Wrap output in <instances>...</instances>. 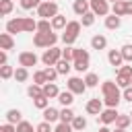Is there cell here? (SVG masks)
<instances>
[{
  "instance_id": "cell-2",
  "label": "cell",
  "mask_w": 132,
  "mask_h": 132,
  "mask_svg": "<svg viewBox=\"0 0 132 132\" xmlns=\"http://www.w3.org/2000/svg\"><path fill=\"white\" fill-rule=\"evenodd\" d=\"M89 62H91V56L87 50H80V47H74V62H72V68L76 72H85L89 70Z\"/></svg>"
},
{
  "instance_id": "cell-46",
  "label": "cell",
  "mask_w": 132,
  "mask_h": 132,
  "mask_svg": "<svg viewBox=\"0 0 132 132\" xmlns=\"http://www.w3.org/2000/svg\"><path fill=\"white\" fill-rule=\"evenodd\" d=\"M35 132H54V130H52V124L50 122H41V124H37Z\"/></svg>"
},
{
  "instance_id": "cell-9",
  "label": "cell",
  "mask_w": 132,
  "mask_h": 132,
  "mask_svg": "<svg viewBox=\"0 0 132 132\" xmlns=\"http://www.w3.org/2000/svg\"><path fill=\"white\" fill-rule=\"evenodd\" d=\"M91 2V10L99 16H107L109 14V2L107 0H89Z\"/></svg>"
},
{
  "instance_id": "cell-43",
  "label": "cell",
  "mask_w": 132,
  "mask_h": 132,
  "mask_svg": "<svg viewBox=\"0 0 132 132\" xmlns=\"http://www.w3.org/2000/svg\"><path fill=\"white\" fill-rule=\"evenodd\" d=\"M116 82H118V87H120V89H126V87H130L132 78H128V76H118V78H116Z\"/></svg>"
},
{
  "instance_id": "cell-29",
  "label": "cell",
  "mask_w": 132,
  "mask_h": 132,
  "mask_svg": "<svg viewBox=\"0 0 132 132\" xmlns=\"http://www.w3.org/2000/svg\"><path fill=\"white\" fill-rule=\"evenodd\" d=\"M70 68H72V62H68V60H60L58 64H56V70H58V74H68L70 72Z\"/></svg>"
},
{
  "instance_id": "cell-22",
  "label": "cell",
  "mask_w": 132,
  "mask_h": 132,
  "mask_svg": "<svg viewBox=\"0 0 132 132\" xmlns=\"http://www.w3.org/2000/svg\"><path fill=\"white\" fill-rule=\"evenodd\" d=\"M66 25H68V21H66L64 14H56V16L52 19V27H54V31H58V29H66Z\"/></svg>"
},
{
  "instance_id": "cell-50",
  "label": "cell",
  "mask_w": 132,
  "mask_h": 132,
  "mask_svg": "<svg viewBox=\"0 0 132 132\" xmlns=\"http://www.w3.org/2000/svg\"><path fill=\"white\" fill-rule=\"evenodd\" d=\"M126 6H128V14H132V0H128V2H126Z\"/></svg>"
},
{
  "instance_id": "cell-54",
  "label": "cell",
  "mask_w": 132,
  "mask_h": 132,
  "mask_svg": "<svg viewBox=\"0 0 132 132\" xmlns=\"http://www.w3.org/2000/svg\"><path fill=\"white\" fill-rule=\"evenodd\" d=\"M130 118H132V111H130Z\"/></svg>"
},
{
  "instance_id": "cell-21",
  "label": "cell",
  "mask_w": 132,
  "mask_h": 132,
  "mask_svg": "<svg viewBox=\"0 0 132 132\" xmlns=\"http://www.w3.org/2000/svg\"><path fill=\"white\" fill-rule=\"evenodd\" d=\"M56 120H60V111L56 109V107H47V109H43V122H56Z\"/></svg>"
},
{
  "instance_id": "cell-11",
  "label": "cell",
  "mask_w": 132,
  "mask_h": 132,
  "mask_svg": "<svg viewBox=\"0 0 132 132\" xmlns=\"http://www.w3.org/2000/svg\"><path fill=\"white\" fill-rule=\"evenodd\" d=\"M85 109H87V113H91V116H99V113L103 111V99H99V97L89 99L87 105H85Z\"/></svg>"
},
{
  "instance_id": "cell-45",
  "label": "cell",
  "mask_w": 132,
  "mask_h": 132,
  "mask_svg": "<svg viewBox=\"0 0 132 132\" xmlns=\"http://www.w3.org/2000/svg\"><path fill=\"white\" fill-rule=\"evenodd\" d=\"M118 76H128V78H132V66H122L120 70H118Z\"/></svg>"
},
{
  "instance_id": "cell-3",
  "label": "cell",
  "mask_w": 132,
  "mask_h": 132,
  "mask_svg": "<svg viewBox=\"0 0 132 132\" xmlns=\"http://www.w3.org/2000/svg\"><path fill=\"white\" fill-rule=\"evenodd\" d=\"M58 43V35L52 33H35L33 35V45L35 47H54Z\"/></svg>"
},
{
  "instance_id": "cell-7",
  "label": "cell",
  "mask_w": 132,
  "mask_h": 132,
  "mask_svg": "<svg viewBox=\"0 0 132 132\" xmlns=\"http://www.w3.org/2000/svg\"><path fill=\"white\" fill-rule=\"evenodd\" d=\"M68 91L70 93H74V95H82L89 87H87V82H85V78H78V76H72V78H68Z\"/></svg>"
},
{
  "instance_id": "cell-12",
  "label": "cell",
  "mask_w": 132,
  "mask_h": 132,
  "mask_svg": "<svg viewBox=\"0 0 132 132\" xmlns=\"http://www.w3.org/2000/svg\"><path fill=\"white\" fill-rule=\"evenodd\" d=\"M107 62H109L113 68H122V66H124L122 50H109V54H107Z\"/></svg>"
},
{
  "instance_id": "cell-40",
  "label": "cell",
  "mask_w": 132,
  "mask_h": 132,
  "mask_svg": "<svg viewBox=\"0 0 132 132\" xmlns=\"http://www.w3.org/2000/svg\"><path fill=\"white\" fill-rule=\"evenodd\" d=\"M85 82H87V87H97V85H99V76H97L95 72H89V74L85 76Z\"/></svg>"
},
{
  "instance_id": "cell-27",
  "label": "cell",
  "mask_w": 132,
  "mask_h": 132,
  "mask_svg": "<svg viewBox=\"0 0 132 132\" xmlns=\"http://www.w3.org/2000/svg\"><path fill=\"white\" fill-rule=\"evenodd\" d=\"M27 78H29V68L19 66V68L14 70V80H16V82H25Z\"/></svg>"
},
{
  "instance_id": "cell-56",
  "label": "cell",
  "mask_w": 132,
  "mask_h": 132,
  "mask_svg": "<svg viewBox=\"0 0 132 132\" xmlns=\"http://www.w3.org/2000/svg\"><path fill=\"white\" fill-rule=\"evenodd\" d=\"M130 87H132V82H130Z\"/></svg>"
},
{
  "instance_id": "cell-8",
  "label": "cell",
  "mask_w": 132,
  "mask_h": 132,
  "mask_svg": "<svg viewBox=\"0 0 132 132\" xmlns=\"http://www.w3.org/2000/svg\"><path fill=\"white\" fill-rule=\"evenodd\" d=\"M6 33L14 35V33H25V16H16V19H10L6 23Z\"/></svg>"
},
{
  "instance_id": "cell-10",
  "label": "cell",
  "mask_w": 132,
  "mask_h": 132,
  "mask_svg": "<svg viewBox=\"0 0 132 132\" xmlns=\"http://www.w3.org/2000/svg\"><path fill=\"white\" fill-rule=\"evenodd\" d=\"M37 62H39V58H37L33 52H21V54H19V64H21V66H25V68L35 66Z\"/></svg>"
},
{
  "instance_id": "cell-6",
  "label": "cell",
  "mask_w": 132,
  "mask_h": 132,
  "mask_svg": "<svg viewBox=\"0 0 132 132\" xmlns=\"http://www.w3.org/2000/svg\"><path fill=\"white\" fill-rule=\"evenodd\" d=\"M118 109L116 107H105L99 116H97V122H101L103 126H109V124H116V120H118Z\"/></svg>"
},
{
  "instance_id": "cell-16",
  "label": "cell",
  "mask_w": 132,
  "mask_h": 132,
  "mask_svg": "<svg viewBox=\"0 0 132 132\" xmlns=\"http://www.w3.org/2000/svg\"><path fill=\"white\" fill-rule=\"evenodd\" d=\"M111 14H116V16H124V14H128V6H126V2H124V0L113 2V4H111Z\"/></svg>"
},
{
  "instance_id": "cell-41",
  "label": "cell",
  "mask_w": 132,
  "mask_h": 132,
  "mask_svg": "<svg viewBox=\"0 0 132 132\" xmlns=\"http://www.w3.org/2000/svg\"><path fill=\"white\" fill-rule=\"evenodd\" d=\"M122 56H124V62H132V43L122 45Z\"/></svg>"
},
{
  "instance_id": "cell-26",
  "label": "cell",
  "mask_w": 132,
  "mask_h": 132,
  "mask_svg": "<svg viewBox=\"0 0 132 132\" xmlns=\"http://www.w3.org/2000/svg\"><path fill=\"white\" fill-rule=\"evenodd\" d=\"M54 31V27H52V21H47V19H41V21H37V33H52Z\"/></svg>"
},
{
  "instance_id": "cell-17",
  "label": "cell",
  "mask_w": 132,
  "mask_h": 132,
  "mask_svg": "<svg viewBox=\"0 0 132 132\" xmlns=\"http://www.w3.org/2000/svg\"><path fill=\"white\" fill-rule=\"evenodd\" d=\"M91 47L93 50H105L107 47V37L105 35H93L91 37Z\"/></svg>"
},
{
  "instance_id": "cell-53",
  "label": "cell",
  "mask_w": 132,
  "mask_h": 132,
  "mask_svg": "<svg viewBox=\"0 0 132 132\" xmlns=\"http://www.w3.org/2000/svg\"><path fill=\"white\" fill-rule=\"evenodd\" d=\"M107 2H118V0H107Z\"/></svg>"
},
{
  "instance_id": "cell-14",
  "label": "cell",
  "mask_w": 132,
  "mask_h": 132,
  "mask_svg": "<svg viewBox=\"0 0 132 132\" xmlns=\"http://www.w3.org/2000/svg\"><path fill=\"white\" fill-rule=\"evenodd\" d=\"M101 93H103V97H105V95H118V93H120V87H118V82H113V80H103V82H101Z\"/></svg>"
},
{
  "instance_id": "cell-1",
  "label": "cell",
  "mask_w": 132,
  "mask_h": 132,
  "mask_svg": "<svg viewBox=\"0 0 132 132\" xmlns=\"http://www.w3.org/2000/svg\"><path fill=\"white\" fill-rule=\"evenodd\" d=\"M80 29H82L80 21H68L66 29H64V33H62V41H64L66 45H72V43L76 41L78 33H80Z\"/></svg>"
},
{
  "instance_id": "cell-36",
  "label": "cell",
  "mask_w": 132,
  "mask_h": 132,
  "mask_svg": "<svg viewBox=\"0 0 132 132\" xmlns=\"http://www.w3.org/2000/svg\"><path fill=\"white\" fill-rule=\"evenodd\" d=\"M41 0H21V8L23 10H31V8H39Z\"/></svg>"
},
{
  "instance_id": "cell-47",
  "label": "cell",
  "mask_w": 132,
  "mask_h": 132,
  "mask_svg": "<svg viewBox=\"0 0 132 132\" xmlns=\"http://www.w3.org/2000/svg\"><path fill=\"white\" fill-rule=\"evenodd\" d=\"M0 132H16V126L6 122V124H2V126H0Z\"/></svg>"
},
{
  "instance_id": "cell-42",
  "label": "cell",
  "mask_w": 132,
  "mask_h": 132,
  "mask_svg": "<svg viewBox=\"0 0 132 132\" xmlns=\"http://www.w3.org/2000/svg\"><path fill=\"white\" fill-rule=\"evenodd\" d=\"M16 132H33V124L23 120L21 124H16Z\"/></svg>"
},
{
  "instance_id": "cell-35",
  "label": "cell",
  "mask_w": 132,
  "mask_h": 132,
  "mask_svg": "<svg viewBox=\"0 0 132 132\" xmlns=\"http://www.w3.org/2000/svg\"><path fill=\"white\" fill-rule=\"evenodd\" d=\"M12 12V0H0V14L6 16Z\"/></svg>"
},
{
  "instance_id": "cell-52",
  "label": "cell",
  "mask_w": 132,
  "mask_h": 132,
  "mask_svg": "<svg viewBox=\"0 0 132 132\" xmlns=\"http://www.w3.org/2000/svg\"><path fill=\"white\" fill-rule=\"evenodd\" d=\"M113 132H126V130H122V128H116V130H113Z\"/></svg>"
},
{
  "instance_id": "cell-5",
  "label": "cell",
  "mask_w": 132,
  "mask_h": 132,
  "mask_svg": "<svg viewBox=\"0 0 132 132\" xmlns=\"http://www.w3.org/2000/svg\"><path fill=\"white\" fill-rule=\"evenodd\" d=\"M62 60V50L60 47H47L45 52H43V56H41V62L45 64V66H56L58 62Z\"/></svg>"
},
{
  "instance_id": "cell-25",
  "label": "cell",
  "mask_w": 132,
  "mask_h": 132,
  "mask_svg": "<svg viewBox=\"0 0 132 132\" xmlns=\"http://www.w3.org/2000/svg\"><path fill=\"white\" fill-rule=\"evenodd\" d=\"M122 25V19L120 16H116V14H107L105 16V27L107 29H118Z\"/></svg>"
},
{
  "instance_id": "cell-39",
  "label": "cell",
  "mask_w": 132,
  "mask_h": 132,
  "mask_svg": "<svg viewBox=\"0 0 132 132\" xmlns=\"http://www.w3.org/2000/svg\"><path fill=\"white\" fill-rule=\"evenodd\" d=\"M62 58L68 60V62H74V47H72V45H66V47L62 50Z\"/></svg>"
},
{
  "instance_id": "cell-44",
  "label": "cell",
  "mask_w": 132,
  "mask_h": 132,
  "mask_svg": "<svg viewBox=\"0 0 132 132\" xmlns=\"http://www.w3.org/2000/svg\"><path fill=\"white\" fill-rule=\"evenodd\" d=\"M54 132H74V130H72V124H64V122H60V124L54 128Z\"/></svg>"
},
{
  "instance_id": "cell-23",
  "label": "cell",
  "mask_w": 132,
  "mask_h": 132,
  "mask_svg": "<svg viewBox=\"0 0 132 132\" xmlns=\"http://www.w3.org/2000/svg\"><path fill=\"white\" fill-rule=\"evenodd\" d=\"M120 101H122V93H118V95H105V97H103V103H105L107 107H118Z\"/></svg>"
},
{
  "instance_id": "cell-18",
  "label": "cell",
  "mask_w": 132,
  "mask_h": 132,
  "mask_svg": "<svg viewBox=\"0 0 132 132\" xmlns=\"http://www.w3.org/2000/svg\"><path fill=\"white\" fill-rule=\"evenodd\" d=\"M43 95H45L47 99H54V97H58V95H60V89H58V85H56V82H45V85H43Z\"/></svg>"
},
{
  "instance_id": "cell-38",
  "label": "cell",
  "mask_w": 132,
  "mask_h": 132,
  "mask_svg": "<svg viewBox=\"0 0 132 132\" xmlns=\"http://www.w3.org/2000/svg\"><path fill=\"white\" fill-rule=\"evenodd\" d=\"M43 72H45V78H47V82H54V80L58 78V70H56V66H47Z\"/></svg>"
},
{
  "instance_id": "cell-15",
  "label": "cell",
  "mask_w": 132,
  "mask_h": 132,
  "mask_svg": "<svg viewBox=\"0 0 132 132\" xmlns=\"http://www.w3.org/2000/svg\"><path fill=\"white\" fill-rule=\"evenodd\" d=\"M12 47H14L12 35H10V33H0V50H2V52H8V50H12Z\"/></svg>"
},
{
  "instance_id": "cell-31",
  "label": "cell",
  "mask_w": 132,
  "mask_h": 132,
  "mask_svg": "<svg viewBox=\"0 0 132 132\" xmlns=\"http://www.w3.org/2000/svg\"><path fill=\"white\" fill-rule=\"evenodd\" d=\"M95 16H97V14H95L93 10H89L87 14H82V16H80V25H82V27H91V25L95 23Z\"/></svg>"
},
{
  "instance_id": "cell-19",
  "label": "cell",
  "mask_w": 132,
  "mask_h": 132,
  "mask_svg": "<svg viewBox=\"0 0 132 132\" xmlns=\"http://www.w3.org/2000/svg\"><path fill=\"white\" fill-rule=\"evenodd\" d=\"M58 101H60L64 107H70V105H72V101H74V93H70V91H60Z\"/></svg>"
},
{
  "instance_id": "cell-33",
  "label": "cell",
  "mask_w": 132,
  "mask_h": 132,
  "mask_svg": "<svg viewBox=\"0 0 132 132\" xmlns=\"http://www.w3.org/2000/svg\"><path fill=\"white\" fill-rule=\"evenodd\" d=\"M33 105H35L37 109H41V111H43V109H47V107H50V99H47L45 95H41V97L33 99Z\"/></svg>"
},
{
  "instance_id": "cell-48",
  "label": "cell",
  "mask_w": 132,
  "mask_h": 132,
  "mask_svg": "<svg viewBox=\"0 0 132 132\" xmlns=\"http://www.w3.org/2000/svg\"><path fill=\"white\" fill-rule=\"evenodd\" d=\"M122 99H126V101H130V103H132V87H126V89H124Z\"/></svg>"
},
{
  "instance_id": "cell-28",
  "label": "cell",
  "mask_w": 132,
  "mask_h": 132,
  "mask_svg": "<svg viewBox=\"0 0 132 132\" xmlns=\"http://www.w3.org/2000/svg\"><path fill=\"white\" fill-rule=\"evenodd\" d=\"M74 118H76V116H74V111H72L70 107H64V109L60 111V122H64V124H72Z\"/></svg>"
},
{
  "instance_id": "cell-30",
  "label": "cell",
  "mask_w": 132,
  "mask_h": 132,
  "mask_svg": "<svg viewBox=\"0 0 132 132\" xmlns=\"http://www.w3.org/2000/svg\"><path fill=\"white\" fill-rule=\"evenodd\" d=\"M87 128V120L82 118V116H76L74 120H72V130L74 132H80V130H85Z\"/></svg>"
},
{
  "instance_id": "cell-20",
  "label": "cell",
  "mask_w": 132,
  "mask_h": 132,
  "mask_svg": "<svg viewBox=\"0 0 132 132\" xmlns=\"http://www.w3.org/2000/svg\"><path fill=\"white\" fill-rule=\"evenodd\" d=\"M21 118H23V113H21L19 109H8V111H6V122H8V124H14V126H16V124L23 122Z\"/></svg>"
},
{
  "instance_id": "cell-34",
  "label": "cell",
  "mask_w": 132,
  "mask_h": 132,
  "mask_svg": "<svg viewBox=\"0 0 132 132\" xmlns=\"http://www.w3.org/2000/svg\"><path fill=\"white\" fill-rule=\"evenodd\" d=\"M47 82V78H45V72L43 70H37V72H33V85H39V87H43Z\"/></svg>"
},
{
  "instance_id": "cell-32",
  "label": "cell",
  "mask_w": 132,
  "mask_h": 132,
  "mask_svg": "<svg viewBox=\"0 0 132 132\" xmlns=\"http://www.w3.org/2000/svg\"><path fill=\"white\" fill-rule=\"evenodd\" d=\"M27 95H29L31 99H37V97L43 95V87H39V85H31V87L27 89Z\"/></svg>"
},
{
  "instance_id": "cell-55",
  "label": "cell",
  "mask_w": 132,
  "mask_h": 132,
  "mask_svg": "<svg viewBox=\"0 0 132 132\" xmlns=\"http://www.w3.org/2000/svg\"><path fill=\"white\" fill-rule=\"evenodd\" d=\"M47 2H54V0H47Z\"/></svg>"
},
{
  "instance_id": "cell-51",
  "label": "cell",
  "mask_w": 132,
  "mask_h": 132,
  "mask_svg": "<svg viewBox=\"0 0 132 132\" xmlns=\"http://www.w3.org/2000/svg\"><path fill=\"white\" fill-rule=\"evenodd\" d=\"M99 132H111V130H109L107 126H101V128H99Z\"/></svg>"
},
{
  "instance_id": "cell-37",
  "label": "cell",
  "mask_w": 132,
  "mask_h": 132,
  "mask_svg": "<svg viewBox=\"0 0 132 132\" xmlns=\"http://www.w3.org/2000/svg\"><path fill=\"white\" fill-rule=\"evenodd\" d=\"M0 76H2L4 80H8L10 76H14V70H12V66H8V64L0 66Z\"/></svg>"
},
{
  "instance_id": "cell-4",
  "label": "cell",
  "mask_w": 132,
  "mask_h": 132,
  "mask_svg": "<svg viewBox=\"0 0 132 132\" xmlns=\"http://www.w3.org/2000/svg\"><path fill=\"white\" fill-rule=\"evenodd\" d=\"M56 14H60V12H58V4H56V2H47V0H43V2L39 4V8H37V16H41V19L52 21Z\"/></svg>"
},
{
  "instance_id": "cell-24",
  "label": "cell",
  "mask_w": 132,
  "mask_h": 132,
  "mask_svg": "<svg viewBox=\"0 0 132 132\" xmlns=\"http://www.w3.org/2000/svg\"><path fill=\"white\" fill-rule=\"evenodd\" d=\"M130 122H132L130 113H120V116H118V120H116V128H122V130H126V128L130 126Z\"/></svg>"
},
{
  "instance_id": "cell-49",
  "label": "cell",
  "mask_w": 132,
  "mask_h": 132,
  "mask_svg": "<svg viewBox=\"0 0 132 132\" xmlns=\"http://www.w3.org/2000/svg\"><path fill=\"white\" fill-rule=\"evenodd\" d=\"M6 60H8L6 52H0V66H4V64H6Z\"/></svg>"
},
{
  "instance_id": "cell-13",
  "label": "cell",
  "mask_w": 132,
  "mask_h": 132,
  "mask_svg": "<svg viewBox=\"0 0 132 132\" xmlns=\"http://www.w3.org/2000/svg\"><path fill=\"white\" fill-rule=\"evenodd\" d=\"M89 8H91V2H89V0H74V2H72V10H74V14H78V16L87 14Z\"/></svg>"
}]
</instances>
